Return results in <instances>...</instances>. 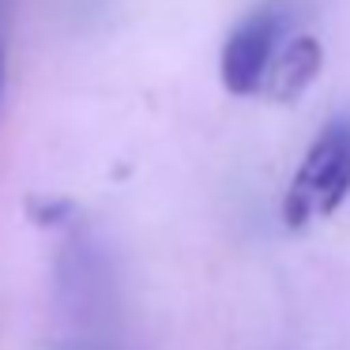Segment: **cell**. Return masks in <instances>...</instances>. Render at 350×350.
Returning a JSON list of instances; mask_svg holds the SVG:
<instances>
[{
  "label": "cell",
  "instance_id": "obj_1",
  "mask_svg": "<svg viewBox=\"0 0 350 350\" xmlns=\"http://www.w3.org/2000/svg\"><path fill=\"white\" fill-rule=\"evenodd\" d=\"M350 196V113H335L301 154L282 196V222L305 230L332 219Z\"/></svg>",
  "mask_w": 350,
  "mask_h": 350
},
{
  "label": "cell",
  "instance_id": "obj_2",
  "mask_svg": "<svg viewBox=\"0 0 350 350\" xmlns=\"http://www.w3.org/2000/svg\"><path fill=\"white\" fill-rule=\"evenodd\" d=\"M282 31H286V23H282L279 12L260 8L252 16H245L226 34V46H222V57H219V76H222V87L234 98L260 94L264 72L282 42Z\"/></svg>",
  "mask_w": 350,
  "mask_h": 350
},
{
  "label": "cell",
  "instance_id": "obj_3",
  "mask_svg": "<svg viewBox=\"0 0 350 350\" xmlns=\"http://www.w3.org/2000/svg\"><path fill=\"white\" fill-rule=\"evenodd\" d=\"M320 68H324V49H320V42L312 38V34H297V38H290L282 49H275L260 91L271 102L290 106V102H297L312 83H317Z\"/></svg>",
  "mask_w": 350,
  "mask_h": 350
},
{
  "label": "cell",
  "instance_id": "obj_4",
  "mask_svg": "<svg viewBox=\"0 0 350 350\" xmlns=\"http://www.w3.org/2000/svg\"><path fill=\"white\" fill-rule=\"evenodd\" d=\"M0 83H4V61H0Z\"/></svg>",
  "mask_w": 350,
  "mask_h": 350
}]
</instances>
